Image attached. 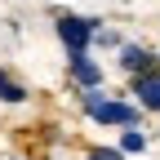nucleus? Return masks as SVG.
Wrapping results in <instances>:
<instances>
[{"label": "nucleus", "instance_id": "nucleus-2", "mask_svg": "<svg viewBox=\"0 0 160 160\" xmlns=\"http://www.w3.org/2000/svg\"><path fill=\"white\" fill-rule=\"evenodd\" d=\"M93 31H98L93 18H76V13H62V18H58V36H62V45L71 53H85L89 40H93Z\"/></svg>", "mask_w": 160, "mask_h": 160}, {"label": "nucleus", "instance_id": "nucleus-6", "mask_svg": "<svg viewBox=\"0 0 160 160\" xmlns=\"http://www.w3.org/2000/svg\"><path fill=\"white\" fill-rule=\"evenodd\" d=\"M22 98H27V89L18 85L9 71H0V102H22Z\"/></svg>", "mask_w": 160, "mask_h": 160}, {"label": "nucleus", "instance_id": "nucleus-8", "mask_svg": "<svg viewBox=\"0 0 160 160\" xmlns=\"http://www.w3.org/2000/svg\"><path fill=\"white\" fill-rule=\"evenodd\" d=\"M89 160H125V151H116V147H102V151H89Z\"/></svg>", "mask_w": 160, "mask_h": 160}, {"label": "nucleus", "instance_id": "nucleus-4", "mask_svg": "<svg viewBox=\"0 0 160 160\" xmlns=\"http://www.w3.org/2000/svg\"><path fill=\"white\" fill-rule=\"evenodd\" d=\"M133 93H138V102L147 111H160V71H142L138 85H133Z\"/></svg>", "mask_w": 160, "mask_h": 160}, {"label": "nucleus", "instance_id": "nucleus-1", "mask_svg": "<svg viewBox=\"0 0 160 160\" xmlns=\"http://www.w3.org/2000/svg\"><path fill=\"white\" fill-rule=\"evenodd\" d=\"M85 111L98 120V125H138V111L129 102H111L98 89H85Z\"/></svg>", "mask_w": 160, "mask_h": 160}, {"label": "nucleus", "instance_id": "nucleus-3", "mask_svg": "<svg viewBox=\"0 0 160 160\" xmlns=\"http://www.w3.org/2000/svg\"><path fill=\"white\" fill-rule=\"evenodd\" d=\"M71 76H76L80 89H98L102 85V67H98L89 53H71Z\"/></svg>", "mask_w": 160, "mask_h": 160}, {"label": "nucleus", "instance_id": "nucleus-7", "mask_svg": "<svg viewBox=\"0 0 160 160\" xmlns=\"http://www.w3.org/2000/svg\"><path fill=\"white\" fill-rule=\"evenodd\" d=\"M120 151H147V133L142 129H125V138H120Z\"/></svg>", "mask_w": 160, "mask_h": 160}, {"label": "nucleus", "instance_id": "nucleus-5", "mask_svg": "<svg viewBox=\"0 0 160 160\" xmlns=\"http://www.w3.org/2000/svg\"><path fill=\"white\" fill-rule=\"evenodd\" d=\"M147 62H151L147 49H138V45H125V49H120V67H125V71H142Z\"/></svg>", "mask_w": 160, "mask_h": 160}]
</instances>
